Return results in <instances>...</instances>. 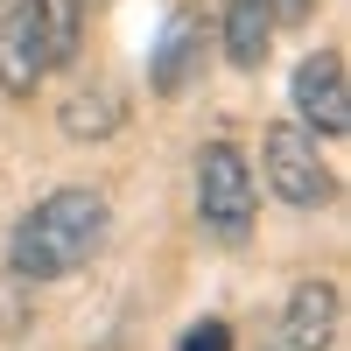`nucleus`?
<instances>
[{
    "label": "nucleus",
    "mask_w": 351,
    "mask_h": 351,
    "mask_svg": "<svg viewBox=\"0 0 351 351\" xmlns=\"http://www.w3.org/2000/svg\"><path fill=\"white\" fill-rule=\"evenodd\" d=\"M106 225H112V204L99 190H84V183L49 190L36 211H21V225L8 232V274L28 281V288L77 274L84 260L106 246Z\"/></svg>",
    "instance_id": "1"
},
{
    "label": "nucleus",
    "mask_w": 351,
    "mask_h": 351,
    "mask_svg": "<svg viewBox=\"0 0 351 351\" xmlns=\"http://www.w3.org/2000/svg\"><path fill=\"white\" fill-rule=\"evenodd\" d=\"M49 77V49H43V8L36 0H0V92L28 99Z\"/></svg>",
    "instance_id": "5"
},
{
    "label": "nucleus",
    "mask_w": 351,
    "mask_h": 351,
    "mask_svg": "<svg viewBox=\"0 0 351 351\" xmlns=\"http://www.w3.org/2000/svg\"><path fill=\"white\" fill-rule=\"evenodd\" d=\"M260 8H267L274 28H281V21H309V14H316V0H260Z\"/></svg>",
    "instance_id": "12"
},
{
    "label": "nucleus",
    "mask_w": 351,
    "mask_h": 351,
    "mask_svg": "<svg viewBox=\"0 0 351 351\" xmlns=\"http://www.w3.org/2000/svg\"><path fill=\"white\" fill-rule=\"evenodd\" d=\"M260 162H267V183L281 204H295V211H316V204H330L337 197V176L324 162V148L295 127V120H281L267 127V141H260Z\"/></svg>",
    "instance_id": "3"
},
{
    "label": "nucleus",
    "mask_w": 351,
    "mask_h": 351,
    "mask_svg": "<svg viewBox=\"0 0 351 351\" xmlns=\"http://www.w3.org/2000/svg\"><path fill=\"white\" fill-rule=\"evenodd\" d=\"M176 351H232V324L225 316H204V324H190L176 337Z\"/></svg>",
    "instance_id": "11"
},
{
    "label": "nucleus",
    "mask_w": 351,
    "mask_h": 351,
    "mask_svg": "<svg viewBox=\"0 0 351 351\" xmlns=\"http://www.w3.org/2000/svg\"><path fill=\"white\" fill-rule=\"evenodd\" d=\"M295 112H302V134L316 141H337L344 127H351V92H344V56L337 49H316V56H302L295 64Z\"/></svg>",
    "instance_id": "4"
},
{
    "label": "nucleus",
    "mask_w": 351,
    "mask_h": 351,
    "mask_svg": "<svg viewBox=\"0 0 351 351\" xmlns=\"http://www.w3.org/2000/svg\"><path fill=\"white\" fill-rule=\"evenodd\" d=\"M197 64H204V14L197 8H176L169 28H162V43H155V56H148V84L162 99H176L197 77Z\"/></svg>",
    "instance_id": "7"
},
{
    "label": "nucleus",
    "mask_w": 351,
    "mask_h": 351,
    "mask_svg": "<svg viewBox=\"0 0 351 351\" xmlns=\"http://www.w3.org/2000/svg\"><path fill=\"white\" fill-rule=\"evenodd\" d=\"M253 204H260V190H253L246 155L232 148V141H211V148L197 155V218H204V232L225 239V246H239L253 232Z\"/></svg>",
    "instance_id": "2"
},
{
    "label": "nucleus",
    "mask_w": 351,
    "mask_h": 351,
    "mask_svg": "<svg viewBox=\"0 0 351 351\" xmlns=\"http://www.w3.org/2000/svg\"><path fill=\"white\" fill-rule=\"evenodd\" d=\"M274 43V14L260 0H225V64L232 71H260Z\"/></svg>",
    "instance_id": "9"
},
{
    "label": "nucleus",
    "mask_w": 351,
    "mask_h": 351,
    "mask_svg": "<svg viewBox=\"0 0 351 351\" xmlns=\"http://www.w3.org/2000/svg\"><path fill=\"white\" fill-rule=\"evenodd\" d=\"M337 316H344L337 281H324V274L295 281V295H288L281 324H274V351H330L337 344Z\"/></svg>",
    "instance_id": "6"
},
{
    "label": "nucleus",
    "mask_w": 351,
    "mask_h": 351,
    "mask_svg": "<svg viewBox=\"0 0 351 351\" xmlns=\"http://www.w3.org/2000/svg\"><path fill=\"white\" fill-rule=\"evenodd\" d=\"M43 8V49H49V71L77 56V36H84V0H36Z\"/></svg>",
    "instance_id": "10"
},
{
    "label": "nucleus",
    "mask_w": 351,
    "mask_h": 351,
    "mask_svg": "<svg viewBox=\"0 0 351 351\" xmlns=\"http://www.w3.org/2000/svg\"><path fill=\"white\" fill-rule=\"evenodd\" d=\"M92 8H106V0H84V14H92Z\"/></svg>",
    "instance_id": "13"
},
{
    "label": "nucleus",
    "mask_w": 351,
    "mask_h": 351,
    "mask_svg": "<svg viewBox=\"0 0 351 351\" xmlns=\"http://www.w3.org/2000/svg\"><path fill=\"white\" fill-rule=\"evenodd\" d=\"M127 127V92L120 84H84V92L64 99V134L71 141H106Z\"/></svg>",
    "instance_id": "8"
}]
</instances>
